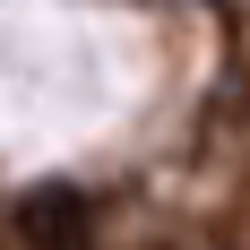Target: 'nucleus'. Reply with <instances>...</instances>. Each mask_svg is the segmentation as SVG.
Here are the masks:
<instances>
[{"label":"nucleus","instance_id":"f257e3e1","mask_svg":"<svg viewBox=\"0 0 250 250\" xmlns=\"http://www.w3.org/2000/svg\"><path fill=\"white\" fill-rule=\"evenodd\" d=\"M18 233L26 250H95V207H86V190H26Z\"/></svg>","mask_w":250,"mask_h":250}]
</instances>
